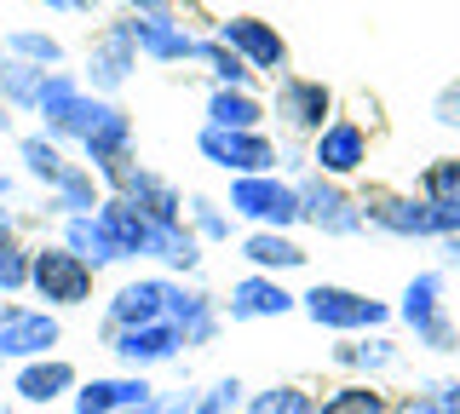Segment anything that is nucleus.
<instances>
[{"instance_id":"nucleus-1","label":"nucleus","mask_w":460,"mask_h":414,"mask_svg":"<svg viewBox=\"0 0 460 414\" xmlns=\"http://www.w3.org/2000/svg\"><path fill=\"white\" fill-rule=\"evenodd\" d=\"M449 270H420L409 277V288L397 299V322L414 334V346L438 351V357H455L460 351V322L449 317Z\"/></svg>"},{"instance_id":"nucleus-2","label":"nucleus","mask_w":460,"mask_h":414,"mask_svg":"<svg viewBox=\"0 0 460 414\" xmlns=\"http://www.w3.org/2000/svg\"><path fill=\"white\" fill-rule=\"evenodd\" d=\"M35 116H40V133L58 138V145H86V133L110 116V98L86 92V81L69 75V69H52L47 87H40Z\"/></svg>"},{"instance_id":"nucleus-3","label":"nucleus","mask_w":460,"mask_h":414,"mask_svg":"<svg viewBox=\"0 0 460 414\" xmlns=\"http://www.w3.org/2000/svg\"><path fill=\"white\" fill-rule=\"evenodd\" d=\"M363 219L385 236H402V242H449L460 236V219L443 207H431L426 196L414 190H363Z\"/></svg>"},{"instance_id":"nucleus-4","label":"nucleus","mask_w":460,"mask_h":414,"mask_svg":"<svg viewBox=\"0 0 460 414\" xmlns=\"http://www.w3.org/2000/svg\"><path fill=\"white\" fill-rule=\"evenodd\" d=\"M299 311L316 322V328H328V334H380L385 322L397 317L385 299H368V294H357V288H345V282H316V288L299 294Z\"/></svg>"},{"instance_id":"nucleus-5","label":"nucleus","mask_w":460,"mask_h":414,"mask_svg":"<svg viewBox=\"0 0 460 414\" xmlns=\"http://www.w3.org/2000/svg\"><path fill=\"white\" fill-rule=\"evenodd\" d=\"M270 116H277V127L294 145H311V138L340 116V92L328 87L323 75H294V69H288L277 81V92H270Z\"/></svg>"},{"instance_id":"nucleus-6","label":"nucleus","mask_w":460,"mask_h":414,"mask_svg":"<svg viewBox=\"0 0 460 414\" xmlns=\"http://www.w3.org/2000/svg\"><path fill=\"white\" fill-rule=\"evenodd\" d=\"M225 207H230V219H248L253 231H294L299 225V184L288 173L230 179Z\"/></svg>"},{"instance_id":"nucleus-7","label":"nucleus","mask_w":460,"mask_h":414,"mask_svg":"<svg viewBox=\"0 0 460 414\" xmlns=\"http://www.w3.org/2000/svg\"><path fill=\"white\" fill-rule=\"evenodd\" d=\"M196 150L208 167H219L225 179H253V173H282V145L270 138V127L259 133H230V127H201Z\"/></svg>"},{"instance_id":"nucleus-8","label":"nucleus","mask_w":460,"mask_h":414,"mask_svg":"<svg viewBox=\"0 0 460 414\" xmlns=\"http://www.w3.org/2000/svg\"><path fill=\"white\" fill-rule=\"evenodd\" d=\"M299 225H311L316 236H363L368 219H363V196L345 190L340 179H323V173H299Z\"/></svg>"},{"instance_id":"nucleus-9","label":"nucleus","mask_w":460,"mask_h":414,"mask_svg":"<svg viewBox=\"0 0 460 414\" xmlns=\"http://www.w3.org/2000/svg\"><path fill=\"white\" fill-rule=\"evenodd\" d=\"M98 288V270L81 260V253H69L64 242H47V248H35V270H29V294L47 299V311H75L86 305Z\"/></svg>"},{"instance_id":"nucleus-10","label":"nucleus","mask_w":460,"mask_h":414,"mask_svg":"<svg viewBox=\"0 0 460 414\" xmlns=\"http://www.w3.org/2000/svg\"><path fill=\"white\" fill-rule=\"evenodd\" d=\"M305 150H311V173L351 184L357 173H368V162H374V133H368V121H357V116H334Z\"/></svg>"},{"instance_id":"nucleus-11","label":"nucleus","mask_w":460,"mask_h":414,"mask_svg":"<svg viewBox=\"0 0 460 414\" xmlns=\"http://www.w3.org/2000/svg\"><path fill=\"white\" fill-rule=\"evenodd\" d=\"M133 75H138V40H133V23L115 18V23H104V30L93 35L81 81H86V92H98V98L115 104V92H121Z\"/></svg>"},{"instance_id":"nucleus-12","label":"nucleus","mask_w":460,"mask_h":414,"mask_svg":"<svg viewBox=\"0 0 460 414\" xmlns=\"http://www.w3.org/2000/svg\"><path fill=\"white\" fill-rule=\"evenodd\" d=\"M104 346L115 351V363L127 368V374H150V368L172 363L184 346L179 322H144V328H104Z\"/></svg>"},{"instance_id":"nucleus-13","label":"nucleus","mask_w":460,"mask_h":414,"mask_svg":"<svg viewBox=\"0 0 460 414\" xmlns=\"http://www.w3.org/2000/svg\"><path fill=\"white\" fill-rule=\"evenodd\" d=\"M58 311H29V305H0V363H35V357H58Z\"/></svg>"},{"instance_id":"nucleus-14","label":"nucleus","mask_w":460,"mask_h":414,"mask_svg":"<svg viewBox=\"0 0 460 414\" xmlns=\"http://www.w3.org/2000/svg\"><path fill=\"white\" fill-rule=\"evenodd\" d=\"M225 40L236 58H248L259 75H270V81H282L288 75V40L277 35V23H265V18H248V12H236V18H219V30H213Z\"/></svg>"},{"instance_id":"nucleus-15","label":"nucleus","mask_w":460,"mask_h":414,"mask_svg":"<svg viewBox=\"0 0 460 414\" xmlns=\"http://www.w3.org/2000/svg\"><path fill=\"white\" fill-rule=\"evenodd\" d=\"M219 311H225V322H277V317H294L299 311V294H288L282 277H259V270H248V277L230 282Z\"/></svg>"},{"instance_id":"nucleus-16","label":"nucleus","mask_w":460,"mask_h":414,"mask_svg":"<svg viewBox=\"0 0 460 414\" xmlns=\"http://www.w3.org/2000/svg\"><path fill=\"white\" fill-rule=\"evenodd\" d=\"M167 299H172V277H162V270L127 277L121 288L110 294L104 328H144V322H167Z\"/></svg>"},{"instance_id":"nucleus-17","label":"nucleus","mask_w":460,"mask_h":414,"mask_svg":"<svg viewBox=\"0 0 460 414\" xmlns=\"http://www.w3.org/2000/svg\"><path fill=\"white\" fill-rule=\"evenodd\" d=\"M127 23H133V40H138L144 64H196L201 35L179 12H167V18H133V12H127Z\"/></svg>"},{"instance_id":"nucleus-18","label":"nucleus","mask_w":460,"mask_h":414,"mask_svg":"<svg viewBox=\"0 0 460 414\" xmlns=\"http://www.w3.org/2000/svg\"><path fill=\"white\" fill-rule=\"evenodd\" d=\"M167 322H179V334H184V346H190V351H201V346H213V339H219V328H225L219 294H208V288H196V282L172 277V299H167Z\"/></svg>"},{"instance_id":"nucleus-19","label":"nucleus","mask_w":460,"mask_h":414,"mask_svg":"<svg viewBox=\"0 0 460 414\" xmlns=\"http://www.w3.org/2000/svg\"><path fill=\"white\" fill-rule=\"evenodd\" d=\"M144 403H155L150 374H93L69 397L75 414H127V409H144Z\"/></svg>"},{"instance_id":"nucleus-20","label":"nucleus","mask_w":460,"mask_h":414,"mask_svg":"<svg viewBox=\"0 0 460 414\" xmlns=\"http://www.w3.org/2000/svg\"><path fill=\"white\" fill-rule=\"evenodd\" d=\"M110 196H127V202H133L150 225H184V190L172 179H162L155 167H144V162L127 167V179L115 184Z\"/></svg>"},{"instance_id":"nucleus-21","label":"nucleus","mask_w":460,"mask_h":414,"mask_svg":"<svg viewBox=\"0 0 460 414\" xmlns=\"http://www.w3.org/2000/svg\"><path fill=\"white\" fill-rule=\"evenodd\" d=\"M75 385H81V374H75L69 357H35V363H18V374H12V392H18L29 409H47L58 397H75Z\"/></svg>"},{"instance_id":"nucleus-22","label":"nucleus","mask_w":460,"mask_h":414,"mask_svg":"<svg viewBox=\"0 0 460 414\" xmlns=\"http://www.w3.org/2000/svg\"><path fill=\"white\" fill-rule=\"evenodd\" d=\"M98 225H104V236L115 242L121 265H127V260H150V248H155V225L144 219V213L127 202V196H104V202H98Z\"/></svg>"},{"instance_id":"nucleus-23","label":"nucleus","mask_w":460,"mask_h":414,"mask_svg":"<svg viewBox=\"0 0 460 414\" xmlns=\"http://www.w3.org/2000/svg\"><path fill=\"white\" fill-rule=\"evenodd\" d=\"M328 363L345 368V374H357V380H380L402 363V346L392 334H345L340 346L328 351Z\"/></svg>"},{"instance_id":"nucleus-24","label":"nucleus","mask_w":460,"mask_h":414,"mask_svg":"<svg viewBox=\"0 0 460 414\" xmlns=\"http://www.w3.org/2000/svg\"><path fill=\"white\" fill-rule=\"evenodd\" d=\"M242 260H248V270H259V277H288V270H305L311 253L288 231H248L242 236Z\"/></svg>"},{"instance_id":"nucleus-25","label":"nucleus","mask_w":460,"mask_h":414,"mask_svg":"<svg viewBox=\"0 0 460 414\" xmlns=\"http://www.w3.org/2000/svg\"><path fill=\"white\" fill-rule=\"evenodd\" d=\"M270 121V104L242 87H213L208 92V127H230V133H259Z\"/></svg>"},{"instance_id":"nucleus-26","label":"nucleus","mask_w":460,"mask_h":414,"mask_svg":"<svg viewBox=\"0 0 460 414\" xmlns=\"http://www.w3.org/2000/svg\"><path fill=\"white\" fill-rule=\"evenodd\" d=\"M18 162H23V173L35 179V184H47V196L81 167V162H69L64 145H58V138H47V133H23V138H18Z\"/></svg>"},{"instance_id":"nucleus-27","label":"nucleus","mask_w":460,"mask_h":414,"mask_svg":"<svg viewBox=\"0 0 460 414\" xmlns=\"http://www.w3.org/2000/svg\"><path fill=\"white\" fill-rule=\"evenodd\" d=\"M58 242H64L69 253H81L93 270H110L121 265V253H115V242L104 236V225H98V213H75V219H64V231H58Z\"/></svg>"},{"instance_id":"nucleus-28","label":"nucleus","mask_w":460,"mask_h":414,"mask_svg":"<svg viewBox=\"0 0 460 414\" xmlns=\"http://www.w3.org/2000/svg\"><path fill=\"white\" fill-rule=\"evenodd\" d=\"M150 260L167 270V277H196L201 270V236L190 225H155V248Z\"/></svg>"},{"instance_id":"nucleus-29","label":"nucleus","mask_w":460,"mask_h":414,"mask_svg":"<svg viewBox=\"0 0 460 414\" xmlns=\"http://www.w3.org/2000/svg\"><path fill=\"white\" fill-rule=\"evenodd\" d=\"M414 196H426L431 207L460 219V155H431L420 173H414Z\"/></svg>"},{"instance_id":"nucleus-30","label":"nucleus","mask_w":460,"mask_h":414,"mask_svg":"<svg viewBox=\"0 0 460 414\" xmlns=\"http://www.w3.org/2000/svg\"><path fill=\"white\" fill-rule=\"evenodd\" d=\"M196 64H208L213 87H242V92H259V69H253L248 58H236V52H230L219 35H201Z\"/></svg>"},{"instance_id":"nucleus-31","label":"nucleus","mask_w":460,"mask_h":414,"mask_svg":"<svg viewBox=\"0 0 460 414\" xmlns=\"http://www.w3.org/2000/svg\"><path fill=\"white\" fill-rule=\"evenodd\" d=\"M104 184H98V173L93 167H75V173H69L64 184H58V190L47 196V213H58V219H75V213H98V202H104Z\"/></svg>"},{"instance_id":"nucleus-32","label":"nucleus","mask_w":460,"mask_h":414,"mask_svg":"<svg viewBox=\"0 0 460 414\" xmlns=\"http://www.w3.org/2000/svg\"><path fill=\"white\" fill-rule=\"evenodd\" d=\"M47 75H52V69H35V64L12 58V52H0V98H6L12 110H29V116H35V104H40V87H47Z\"/></svg>"},{"instance_id":"nucleus-33","label":"nucleus","mask_w":460,"mask_h":414,"mask_svg":"<svg viewBox=\"0 0 460 414\" xmlns=\"http://www.w3.org/2000/svg\"><path fill=\"white\" fill-rule=\"evenodd\" d=\"M316 414H392V397L380 392V380H345L316 397Z\"/></svg>"},{"instance_id":"nucleus-34","label":"nucleus","mask_w":460,"mask_h":414,"mask_svg":"<svg viewBox=\"0 0 460 414\" xmlns=\"http://www.w3.org/2000/svg\"><path fill=\"white\" fill-rule=\"evenodd\" d=\"M0 52H12V58H23V64H35V69H64V40L47 35V30H12V35H0Z\"/></svg>"},{"instance_id":"nucleus-35","label":"nucleus","mask_w":460,"mask_h":414,"mask_svg":"<svg viewBox=\"0 0 460 414\" xmlns=\"http://www.w3.org/2000/svg\"><path fill=\"white\" fill-rule=\"evenodd\" d=\"M184 225L201 236V248H219V242H230V231H236L230 207L213 202V196H184Z\"/></svg>"},{"instance_id":"nucleus-36","label":"nucleus","mask_w":460,"mask_h":414,"mask_svg":"<svg viewBox=\"0 0 460 414\" xmlns=\"http://www.w3.org/2000/svg\"><path fill=\"white\" fill-rule=\"evenodd\" d=\"M248 414H316V397L305 385L282 380V385H265V392L248 397Z\"/></svg>"},{"instance_id":"nucleus-37","label":"nucleus","mask_w":460,"mask_h":414,"mask_svg":"<svg viewBox=\"0 0 460 414\" xmlns=\"http://www.w3.org/2000/svg\"><path fill=\"white\" fill-rule=\"evenodd\" d=\"M29 270H35V248L18 236H0V294H23Z\"/></svg>"},{"instance_id":"nucleus-38","label":"nucleus","mask_w":460,"mask_h":414,"mask_svg":"<svg viewBox=\"0 0 460 414\" xmlns=\"http://www.w3.org/2000/svg\"><path fill=\"white\" fill-rule=\"evenodd\" d=\"M236 409H248V385L236 374H219L208 392H196V414H236Z\"/></svg>"},{"instance_id":"nucleus-39","label":"nucleus","mask_w":460,"mask_h":414,"mask_svg":"<svg viewBox=\"0 0 460 414\" xmlns=\"http://www.w3.org/2000/svg\"><path fill=\"white\" fill-rule=\"evenodd\" d=\"M392 414H455V409L443 403V380H431L409 397H392Z\"/></svg>"},{"instance_id":"nucleus-40","label":"nucleus","mask_w":460,"mask_h":414,"mask_svg":"<svg viewBox=\"0 0 460 414\" xmlns=\"http://www.w3.org/2000/svg\"><path fill=\"white\" fill-rule=\"evenodd\" d=\"M431 121H438L443 133H460V75L431 92Z\"/></svg>"},{"instance_id":"nucleus-41","label":"nucleus","mask_w":460,"mask_h":414,"mask_svg":"<svg viewBox=\"0 0 460 414\" xmlns=\"http://www.w3.org/2000/svg\"><path fill=\"white\" fill-rule=\"evenodd\" d=\"M133 6V18H167V12H179V0H127Z\"/></svg>"},{"instance_id":"nucleus-42","label":"nucleus","mask_w":460,"mask_h":414,"mask_svg":"<svg viewBox=\"0 0 460 414\" xmlns=\"http://www.w3.org/2000/svg\"><path fill=\"white\" fill-rule=\"evenodd\" d=\"M438 248H443V270H455V277H460V236L438 242Z\"/></svg>"},{"instance_id":"nucleus-43","label":"nucleus","mask_w":460,"mask_h":414,"mask_svg":"<svg viewBox=\"0 0 460 414\" xmlns=\"http://www.w3.org/2000/svg\"><path fill=\"white\" fill-rule=\"evenodd\" d=\"M0 236H18V213H12L6 202H0Z\"/></svg>"},{"instance_id":"nucleus-44","label":"nucleus","mask_w":460,"mask_h":414,"mask_svg":"<svg viewBox=\"0 0 460 414\" xmlns=\"http://www.w3.org/2000/svg\"><path fill=\"white\" fill-rule=\"evenodd\" d=\"M443 403H449L460 414V380H443Z\"/></svg>"},{"instance_id":"nucleus-45","label":"nucleus","mask_w":460,"mask_h":414,"mask_svg":"<svg viewBox=\"0 0 460 414\" xmlns=\"http://www.w3.org/2000/svg\"><path fill=\"white\" fill-rule=\"evenodd\" d=\"M0 138H12V104L0 98Z\"/></svg>"},{"instance_id":"nucleus-46","label":"nucleus","mask_w":460,"mask_h":414,"mask_svg":"<svg viewBox=\"0 0 460 414\" xmlns=\"http://www.w3.org/2000/svg\"><path fill=\"white\" fill-rule=\"evenodd\" d=\"M104 0H69V12H98Z\"/></svg>"},{"instance_id":"nucleus-47","label":"nucleus","mask_w":460,"mask_h":414,"mask_svg":"<svg viewBox=\"0 0 460 414\" xmlns=\"http://www.w3.org/2000/svg\"><path fill=\"white\" fill-rule=\"evenodd\" d=\"M40 6H52V12H69V0H40Z\"/></svg>"},{"instance_id":"nucleus-48","label":"nucleus","mask_w":460,"mask_h":414,"mask_svg":"<svg viewBox=\"0 0 460 414\" xmlns=\"http://www.w3.org/2000/svg\"><path fill=\"white\" fill-rule=\"evenodd\" d=\"M6 196H12V179H6V173H0V202H6Z\"/></svg>"}]
</instances>
